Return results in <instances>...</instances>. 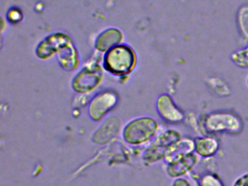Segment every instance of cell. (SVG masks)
<instances>
[{"label":"cell","mask_w":248,"mask_h":186,"mask_svg":"<svg viewBox=\"0 0 248 186\" xmlns=\"http://www.w3.org/2000/svg\"><path fill=\"white\" fill-rule=\"evenodd\" d=\"M120 127V123L117 118L108 119L95 132L93 137V140L100 145L107 143L117 135Z\"/></svg>","instance_id":"8fae6325"},{"label":"cell","mask_w":248,"mask_h":186,"mask_svg":"<svg viewBox=\"0 0 248 186\" xmlns=\"http://www.w3.org/2000/svg\"><path fill=\"white\" fill-rule=\"evenodd\" d=\"M231 60L236 66L240 68H248V44L246 46L233 52Z\"/></svg>","instance_id":"5bb4252c"},{"label":"cell","mask_w":248,"mask_h":186,"mask_svg":"<svg viewBox=\"0 0 248 186\" xmlns=\"http://www.w3.org/2000/svg\"><path fill=\"white\" fill-rule=\"evenodd\" d=\"M246 83H247V86H248V77H247Z\"/></svg>","instance_id":"d6986e66"},{"label":"cell","mask_w":248,"mask_h":186,"mask_svg":"<svg viewBox=\"0 0 248 186\" xmlns=\"http://www.w3.org/2000/svg\"><path fill=\"white\" fill-rule=\"evenodd\" d=\"M194 152V139L190 137L183 136L179 140L172 144L167 151L165 157L166 164L182 158Z\"/></svg>","instance_id":"30bf717a"},{"label":"cell","mask_w":248,"mask_h":186,"mask_svg":"<svg viewBox=\"0 0 248 186\" xmlns=\"http://www.w3.org/2000/svg\"><path fill=\"white\" fill-rule=\"evenodd\" d=\"M123 39V34L116 29H109L103 32L96 40V48L98 50L108 51L118 45Z\"/></svg>","instance_id":"7c38bea8"},{"label":"cell","mask_w":248,"mask_h":186,"mask_svg":"<svg viewBox=\"0 0 248 186\" xmlns=\"http://www.w3.org/2000/svg\"><path fill=\"white\" fill-rule=\"evenodd\" d=\"M134 51L129 46L117 45L107 51L104 57L105 69L116 76H125L131 72L136 64Z\"/></svg>","instance_id":"3957f363"},{"label":"cell","mask_w":248,"mask_h":186,"mask_svg":"<svg viewBox=\"0 0 248 186\" xmlns=\"http://www.w3.org/2000/svg\"><path fill=\"white\" fill-rule=\"evenodd\" d=\"M204 135H239L244 129V122L236 112L229 110H213L202 119Z\"/></svg>","instance_id":"6da1fadb"},{"label":"cell","mask_w":248,"mask_h":186,"mask_svg":"<svg viewBox=\"0 0 248 186\" xmlns=\"http://www.w3.org/2000/svg\"><path fill=\"white\" fill-rule=\"evenodd\" d=\"M201 158L191 153L182 158L166 164V173L172 179L187 177L198 165Z\"/></svg>","instance_id":"52a82bcc"},{"label":"cell","mask_w":248,"mask_h":186,"mask_svg":"<svg viewBox=\"0 0 248 186\" xmlns=\"http://www.w3.org/2000/svg\"><path fill=\"white\" fill-rule=\"evenodd\" d=\"M197 186H226L220 176L213 171H206L196 178Z\"/></svg>","instance_id":"4fadbf2b"},{"label":"cell","mask_w":248,"mask_h":186,"mask_svg":"<svg viewBox=\"0 0 248 186\" xmlns=\"http://www.w3.org/2000/svg\"><path fill=\"white\" fill-rule=\"evenodd\" d=\"M236 20L241 34L248 40V5L240 7L238 11Z\"/></svg>","instance_id":"9a60e30c"},{"label":"cell","mask_w":248,"mask_h":186,"mask_svg":"<svg viewBox=\"0 0 248 186\" xmlns=\"http://www.w3.org/2000/svg\"><path fill=\"white\" fill-rule=\"evenodd\" d=\"M171 186H194L192 182L187 177L173 179Z\"/></svg>","instance_id":"e0dca14e"},{"label":"cell","mask_w":248,"mask_h":186,"mask_svg":"<svg viewBox=\"0 0 248 186\" xmlns=\"http://www.w3.org/2000/svg\"><path fill=\"white\" fill-rule=\"evenodd\" d=\"M8 19L13 23H17L22 19V14L18 9H13L8 13Z\"/></svg>","instance_id":"ac0fdd59"},{"label":"cell","mask_w":248,"mask_h":186,"mask_svg":"<svg viewBox=\"0 0 248 186\" xmlns=\"http://www.w3.org/2000/svg\"><path fill=\"white\" fill-rule=\"evenodd\" d=\"M232 186H248V171L238 176L233 180Z\"/></svg>","instance_id":"2e32d148"},{"label":"cell","mask_w":248,"mask_h":186,"mask_svg":"<svg viewBox=\"0 0 248 186\" xmlns=\"http://www.w3.org/2000/svg\"><path fill=\"white\" fill-rule=\"evenodd\" d=\"M156 108L159 117L170 124H178L185 120L184 110L175 103L170 94H162L158 97Z\"/></svg>","instance_id":"5b68a950"},{"label":"cell","mask_w":248,"mask_h":186,"mask_svg":"<svg viewBox=\"0 0 248 186\" xmlns=\"http://www.w3.org/2000/svg\"><path fill=\"white\" fill-rule=\"evenodd\" d=\"M194 139V153L203 159H208L217 155L220 148V141L216 135L206 134Z\"/></svg>","instance_id":"ba28073f"},{"label":"cell","mask_w":248,"mask_h":186,"mask_svg":"<svg viewBox=\"0 0 248 186\" xmlns=\"http://www.w3.org/2000/svg\"><path fill=\"white\" fill-rule=\"evenodd\" d=\"M118 100V95L115 92L111 90L101 92L95 96L90 104V117L95 122L104 119L117 106Z\"/></svg>","instance_id":"8992f818"},{"label":"cell","mask_w":248,"mask_h":186,"mask_svg":"<svg viewBox=\"0 0 248 186\" xmlns=\"http://www.w3.org/2000/svg\"><path fill=\"white\" fill-rule=\"evenodd\" d=\"M182 137L181 132L175 129H168L159 134L145 153V159L151 164L165 159L168 148Z\"/></svg>","instance_id":"277c9868"},{"label":"cell","mask_w":248,"mask_h":186,"mask_svg":"<svg viewBox=\"0 0 248 186\" xmlns=\"http://www.w3.org/2000/svg\"><path fill=\"white\" fill-rule=\"evenodd\" d=\"M159 131V124L155 118L141 116L130 121L123 131L124 140L129 145H143L155 139Z\"/></svg>","instance_id":"7a4b0ae2"},{"label":"cell","mask_w":248,"mask_h":186,"mask_svg":"<svg viewBox=\"0 0 248 186\" xmlns=\"http://www.w3.org/2000/svg\"><path fill=\"white\" fill-rule=\"evenodd\" d=\"M99 69H84L74 78L72 87L79 93H87L93 90L99 84L101 79Z\"/></svg>","instance_id":"9c48e42d"}]
</instances>
